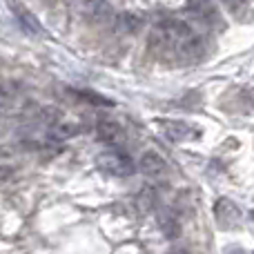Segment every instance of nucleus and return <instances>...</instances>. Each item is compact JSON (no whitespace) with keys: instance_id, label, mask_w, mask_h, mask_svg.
<instances>
[{"instance_id":"9b49d317","label":"nucleus","mask_w":254,"mask_h":254,"mask_svg":"<svg viewBox=\"0 0 254 254\" xmlns=\"http://www.w3.org/2000/svg\"><path fill=\"white\" fill-rule=\"evenodd\" d=\"M250 216H252V219H254V210H252V212H250Z\"/></svg>"},{"instance_id":"9d476101","label":"nucleus","mask_w":254,"mask_h":254,"mask_svg":"<svg viewBox=\"0 0 254 254\" xmlns=\"http://www.w3.org/2000/svg\"><path fill=\"white\" fill-rule=\"evenodd\" d=\"M225 254H246V252H243V250H241V248H232V250H228V252H225Z\"/></svg>"},{"instance_id":"20e7f679","label":"nucleus","mask_w":254,"mask_h":254,"mask_svg":"<svg viewBox=\"0 0 254 254\" xmlns=\"http://www.w3.org/2000/svg\"><path fill=\"white\" fill-rule=\"evenodd\" d=\"M96 131H98V138L107 145H121L123 138H125L123 127H121V123L116 119H112V116H103V119H98Z\"/></svg>"},{"instance_id":"423d86ee","label":"nucleus","mask_w":254,"mask_h":254,"mask_svg":"<svg viewBox=\"0 0 254 254\" xmlns=\"http://www.w3.org/2000/svg\"><path fill=\"white\" fill-rule=\"evenodd\" d=\"M138 165H140V170H143L147 176H161V174H165V172H167V163L163 161L158 154H154V152L143 154Z\"/></svg>"},{"instance_id":"39448f33","label":"nucleus","mask_w":254,"mask_h":254,"mask_svg":"<svg viewBox=\"0 0 254 254\" xmlns=\"http://www.w3.org/2000/svg\"><path fill=\"white\" fill-rule=\"evenodd\" d=\"M158 127H161L163 136L172 143H179V140L185 138H196L198 129H194L192 125L183 123V121H158Z\"/></svg>"},{"instance_id":"7ed1b4c3","label":"nucleus","mask_w":254,"mask_h":254,"mask_svg":"<svg viewBox=\"0 0 254 254\" xmlns=\"http://www.w3.org/2000/svg\"><path fill=\"white\" fill-rule=\"evenodd\" d=\"M214 219H216V223H219L221 230H237L239 225H241L243 214L237 207V203L223 196L214 203Z\"/></svg>"},{"instance_id":"1a4fd4ad","label":"nucleus","mask_w":254,"mask_h":254,"mask_svg":"<svg viewBox=\"0 0 254 254\" xmlns=\"http://www.w3.org/2000/svg\"><path fill=\"white\" fill-rule=\"evenodd\" d=\"M136 203H138V207H140V212H143V214H145V212H149L154 205H156V198H154V192H152L149 188H145L143 192L138 194Z\"/></svg>"},{"instance_id":"0eeeda50","label":"nucleus","mask_w":254,"mask_h":254,"mask_svg":"<svg viewBox=\"0 0 254 254\" xmlns=\"http://www.w3.org/2000/svg\"><path fill=\"white\" fill-rule=\"evenodd\" d=\"M13 13H16L18 22H20V27L27 31V34H31V36L43 34V27H40V22L36 20V16L31 11H27L25 7H20V4H13Z\"/></svg>"},{"instance_id":"6e6552de","label":"nucleus","mask_w":254,"mask_h":254,"mask_svg":"<svg viewBox=\"0 0 254 254\" xmlns=\"http://www.w3.org/2000/svg\"><path fill=\"white\" fill-rule=\"evenodd\" d=\"M161 232L165 234V239H170V241H174V239L181 237V225H179V221L174 219V214L161 216Z\"/></svg>"},{"instance_id":"f257e3e1","label":"nucleus","mask_w":254,"mask_h":254,"mask_svg":"<svg viewBox=\"0 0 254 254\" xmlns=\"http://www.w3.org/2000/svg\"><path fill=\"white\" fill-rule=\"evenodd\" d=\"M152 47L176 63H196L205 56V40L183 20H163L154 27Z\"/></svg>"},{"instance_id":"f03ea898","label":"nucleus","mask_w":254,"mask_h":254,"mask_svg":"<svg viewBox=\"0 0 254 254\" xmlns=\"http://www.w3.org/2000/svg\"><path fill=\"white\" fill-rule=\"evenodd\" d=\"M96 165L101 172L110 176H131L136 172V163L129 154L121 152V149H105L96 156Z\"/></svg>"}]
</instances>
